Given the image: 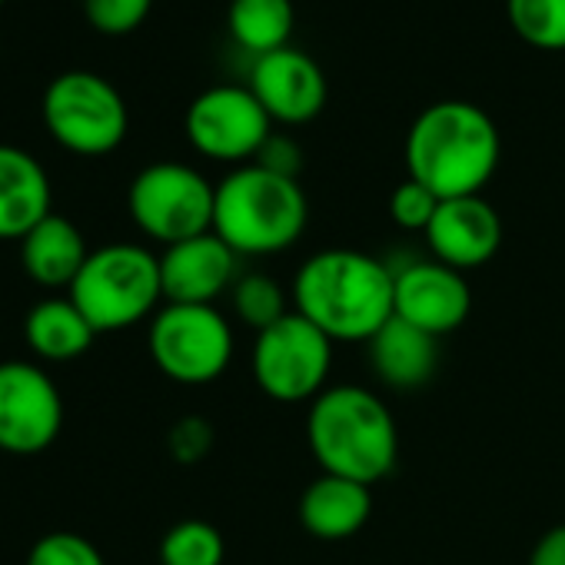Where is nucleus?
I'll use <instances>...</instances> for the list:
<instances>
[{
  "mask_svg": "<svg viewBox=\"0 0 565 565\" xmlns=\"http://www.w3.org/2000/svg\"><path fill=\"white\" fill-rule=\"evenodd\" d=\"M239 256L210 230L173 243L160 253V282L163 303L186 307H216L220 297H230L239 279Z\"/></svg>",
  "mask_w": 565,
  "mask_h": 565,
  "instance_id": "nucleus-14",
  "label": "nucleus"
},
{
  "mask_svg": "<svg viewBox=\"0 0 565 565\" xmlns=\"http://www.w3.org/2000/svg\"><path fill=\"white\" fill-rule=\"evenodd\" d=\"M213 203H216V186L200 170L177 160H160L143 167L127 190L130 220L143 236L163 246L210 233Z\"/></svg>",
  "mask_w": 565,
  "mask_h": 565,
  "instance_id": "nucleus-7",
  "label": "nucleus"
},
{
  "mask_svg": "<svg viewBox=\"0 0 565 565\" xmlns=\"http://www.w3.org/2000/svg\"><path fill=\"white\" fill-rule=\"evenodd\" d=\"M167 446L177 462H183V466L200 462L213 449V426L203 416H183L170 426Z\"/></svg>",
  "mask_w": 565,
  "mask_h": 565,
  "instance_id": "nucleus-28",
  "label": "nucleus"
},
{
  "mask_svg": "<svg viewBox=\"0 0 565 565\" xmlns=\"http://www.w3.org/2000/svg\"><path fill=\"white\" fill-rule=\"evenodd\" d=\"M64 429V396L57 383L24 360L0 363V452L38 456Z\"/></svg>",
  "mask_w": 565,
  "mask_h": 565,
  "instance_id": "nucleus-11",
  "label": "nucleus"
},
{
  "mask_svg": "<svg viewBox=\"0 0 565 565\" xmlns=\"http://www.w3.org/2000/svg\"><path fill=\"white\" fill-rule=\"evenodd\" d=\"M317 466L363 486L383 482L399 459V429L386 403L366 386H327L307 413Z\"/></svg>",
  "mask_w": 565,
  "mask_h": 565,
  "instance_id": "nucleus-3",
  "label": "nucleus"
},
{
  "mask_svg": "<svg viewBox=\"0 0 565 565\" xmlns=\"http://www.w3.org/2000/svg\"><path fill=\"white\" fill-rule=\"evenodd\" d=\"M426 243L433 249V259L466 273L486 266L499 253L502 220L482 193L439 200V210L426 226Z\"/></svg>",
  "mask_w": 565,
  "mask_h": 565,
  "instance_id": "nucleus-15",
  "label": "nucleus"
},
{
  "mask_svg": "<svg viewBox=\"0 0 565 565\" xmlns=\"http://www.w3.org/2000/svg\"><path fill=\"white\" fill-rule=\"evenodd\" d=\"M71 300L90 320L97 337L130 330L163 303L160 256L137 243L97 246L74 279Z\"/></svg>",
  "mask_w": 565,
  "mask_h": 565,
  "instance_id": "nucleus-5",
  "label": "nucleus"
},
{
  "mask_svg": "<svg viewBox=\"0 0 565 565\" xmlns=\"http://www.w3.org/2000/svg\"><path fill=\"white\" fill-rule=\"evenodd\" d=\"M307 223L310 203L300 180L243 163L216 183L213 233L236 256H273L290 249Z\"/></svg>",
  "mask_w": 565,
  "mask_h": 565,
  "instance_id": "nucleus-4",
  "label": "nucleus"
},
{
  "mask_svg": "<svg viewBox=\"0 0 565 565\" xmlns=\"http://www.w3.org/2000/svg\"><path fill=\"white\" fill-rule=\"evenodd\" d=\"M0 4H8V0H0Z\"/></svg>",
  "mask_w": 565,
  "mask_h": 565,
  "instance_id": "nucleus-31",
  "label": "nucleus"
},
{
  "mask_svg": "<svg viewBox=\"0 0 565 565\" xmlns=\"http://www.w3.org/2000/svg\"><path fill=\"white\" fill-rule=\"evenodd\" d=\"M153 366L180 386L220 380L233 360V327L216 307L163 303L147 333Z\"/></svg>",
  "mask_w": 565,
  "mask_h": 565,
  "instance_id": "nucleus-8",
  "label": "nucleus"
},
{
  "mask_svg": "<svg viewBox=\"0 0 565 565\" xmlns=\"http://www.w3.org/2000/svg\"><path fill=\"white\" fill-rule=\"evenodd\" d=\"M393 310L399 320L426 330L436 340L456 333L469 320L472 290L459 269L439 259H409L406 266H393Z\"/></svg>",
  "mask_w": 565,
  "mask_h": 565,
  "instance_id": "nucleus-12",
  "label": "nucleus"
},
{
  "mask_svg": "<svg viewBox=\"0 0 565 565\" xmlns=\"http://www.w3.org/2000/svg\"><path fill=\"white\" fill-rule=\"evenodd\" d=\"M51 177L44 163L24 147L0 143V239L28 236L51 216Z\"/></svg>",
  "mask_w": 565,
  "mask_h": 565,
  "instance_id": "nucleus-16",
  "label": "nucleus"
},
{
  "mask_svg": "<svg viewBox=\"0 0 565 565\" xmlns=\"http://www.w3.org/2000/svg\"><path fill=\"white\" fill-rule=\"evenodd\" d=\"M226 28L236 47L253 57H266L273 51L290 47L297 11L294 0H230Z\"/></svg>",
  "mask_w": 565,
  "mask_h": 565,
  "instance_id": "nucleus-21",
  "label": "nucleus"
},
{
  "mask_svg": "<svg viewBox=\"0 0 565 565\" xmlns=\"http://www.w3.org/2000/svg\"><path fill=\"white\" fill-rule=\"evenodd\" d=\"M512 31L535 51H565V0H505Z\"/></svg>",
  "mask_w": 565,
  "mask_h": 565,
  "instance_id": "nucleus-24",
  "label": "nucleus"
},
{
  "mask_svg": "<svg viewBox=\"0 0 565 565\" xmlns=\"http://www.w3.org/2000/svg\"><path fill=\"white\" fill-rule=\"evenodd\" d=\"M190 147L216 163H253L266 137L273 134L269 114L259 107L249 87L220 84L203 90L183 120Z\"/></svg>",
  "mask_w": 565,
  "mask_h": 565,
  "instance_id": "nucleus-10",
  "label": "nucleus"
},
{
  "mask_svg": "<svg viewBox=\"0 0 565 565\" xmlns=\"http://www.w3.org/2000/svg\"><path fill=\"white\" fill-rule=\"evenodd\" d=\"M529 565H565V522L539 535L529 552Z\"/></svg>",
  "mask_w": 565,
  "mask_h": 565,
  "instance_id": "nucleus-30",
  "label": "nucleus"
},
{
  "mask_svg": "<svg viewBox=\"0 0 565 565\" xmlns=\"http://www.w3.org/2000/svg\"><path fill=\"white\" fill-rule=\"evenodd\" d=\"M253 163L263 167V170H269V173H276V177H290V180H297L300 170H303V150H300V143H297L294 137H287V134H269L266 143L259 147V153H256Z\"/></svg>",
  "mask_w": 565,
  "mask_h": 565,
  "instance_id": "nucleus-29",
  "label": "nucleus"
},
{
  "mask_svg": "<svg viewBox=\"0 0 565 565\" xmlns=\"http://www.w3.org/2000/svg\"><path fill=\"white\" fill-rule=\"evenodd\" d=\"M373 515V486L320 472L300 495V522L320 542L353 539Z\"/></svg>",
  "mask_w": 565,
  "mask_h": 565,
  "instance_id": "nucleus-17",
  "label": "nucleus"
},
{
  "mask_svg": "<svg viewBox=\"0 0 565 565\" xmlns=\"http://www.w3.org/2000/svg\"><path fill=\"white\" fill-rule=\"evenodd\" d=\"M249 370L276 403H313L333 370V340L297 310L256 333Z\"/></svg>",
  "mask_w": 565,
  "mask_h": 565,
  "instance_id": "nucleus-9",
  "label": "nucleus"
},
{
  "mask_svg": "<svg viewBox=\"0 0 565 565\" xmlns=\"http://www.w3.org/2000/svg\"><path fill=\"white\" fill-rule=\"evenodd\" d=\"M28 565H107L100 548L81 532H47L41 535L31 552Z\"/></svg>",
  "mask_w": 565,
  "mask_h": 565,
  "instance_id": "nucleus-25",
  "label": "nucleus"
},
{
  "mask_svg": "<svg viewBox=\"0 0 565 565\" xmlns=\"http://www.w3.org/2000/svg\"><path fill=\"white\" fill-rule=\"evenodd\" d=\"M230 303L233 313L243 327H249L253 333H263L266 327L279 323L282 317H290V300L287 290L266 273H239V279L230 290Z\"/></svg>",
  "mask_w": 565,
  "mask_h": 565,
  "instance_id": "nucleus-22",
  "label": "nucleus"
},
{
  "mask_svg": "<svg viewBox=\"0 0 565 565\" xmlns=\"http://www.w3.org/2000/svg\"><path fill=\"white\" fill-rule=\"evenodd\" d=\"M249 90L269 114V120L290 127L317 120L330 97L323 67L297 47L256 57L249 71Z\"/></svg>",
  "mask_w": 565,
  "mask_h": 565,
  "instance_id": "nucleus-13",
  "label": "nucleus"
},
{
  "mask_svg": "<svg viewBox=\"0 0 565 565\" xmlns=\"http://www.w3.org/2000/svg\"><path fill=\"white\" fill-rule=\"evenodd\" d=\"M393 266L363 249H320L294 279V310L333 343H370L393 317Z\"/></svg>",
  "mask_w": 565,
  "mask_h": 565,
  "instance_id": "nucleus-1",
  "label": "nucleus"
},
{
  "mask_svg": "<svg viewBox=\"0 0 565 565\" xmlns=\"http://www.w3.org/2000/svg\"><path fill=\"white\" fill-rule=\"evenodd\" d=\"M153 0H84V18L107 38L134 34L150 18Z\"/></svg>",
  "mask_w": 565,
  "mask_h": 565,
  "instance_id": "nucleus-26",
  "label": "nucleus"
},
{
  "mask_svg": "<svg viewBox=\"0 0 565 565\" xmlns=\"http://www.w3.org/2000/svg\"><path fill=\"white\" fill-rule=\"evenodd\" d=\"M439 210V196L433 190H426L419 180L406 177L393 193H390V220L399 230H413V233H426V226L433 223Z\"/></svg>",
  "mask_w": 565,
  "mask_h": 565,
  "instance_id": "nucleus-27",
  "label": "nucleus"
},
{
  "mask_svg": "<svg viewBox=\"0 0 565 565\" xmlns=\"http://www.w3.org/2000/svg\"><path fill=\"white\" fill-rule=\"evenodd\" d=\"M24 273L44 290H71L90 249L81 226L61 213L44 216L28 236L18 239Z\"/></svg>",
  "mask_w": 565,
  "mask_h": 565,
  "instance_id": "nucleus-18",
  "label": "nucleus"
},
{
  "mask_svg": "<svg viewBox=\"0 0 565 565\" xmlns=\"http://www.w3.org/2000/svg\"><path fill=\"white\" fill-rule=\"evenodd\" d=\"M366 350L376 376L393 390H419L436 376L439 366V340L399 317H393L366 343Z\"/></svg>",
  "mask_w": 565,
  "mask_h": 565,
  "instance_id": "nucleus-19",
  "label": "nucleus"
},
{
  "mask_svg": "<svg viewBox=\"0 0 565 565\" xmlns=\"http://www.w3.org/2000/svg\"><path fill=\"white\" fill-rule=\"evenodd\" d=\"M223 532L203 519H183L160 542V565H223Z\"/></svg>",
  "mask_w": 565,
  "mask_h": 565,
  "instance_id": "nucleus-23",
  "label": "nucleus"
},
{
  "mask_svg": "<svg viewBox=\"0 0 565 565\" xmlns=\"http://www.w3.org/2000/svg\"><path fill=\"white\" fill-rule=\"evenodd\" d=\"M492 117L469 100L429 104L406 134V170L439 200L476 196L499 167Z\"/></svg>",
  "mask_w": 565,
  "mask_h": 565,
  "instance_id": "nucleus-2",
  "label": "nucleus"
},
{
  "mask_svg": "<svg viewBox=\"0 0 565 565\" xmlns=\"http://www.w3.org/2000/svg\"><path fill=\"white\" fill-rule=\"evenodd\" d=\"M41 117L54 143L77 157H107L130 130L124 94L94 71L57 74L44 90Z\"/></svg>",
  "mask_w": 565,
  "mask_h": 565,
  "instance_id": "nucleus-6",
  "label": "nucleus"
},
{
  "mask_svg": "<svg viewBox=\"0 0 565 565\" xmlns=\"http://www.w3.org/2000/svg\"><path fill=\"white\" fill-rule=\"evenodd\" d=\"M24 340L38 360L71 363V360H81L94 347L97 330L90 327V320L77 310L71 297H54V300H41L28 313Z\"/></svg>",
  "mask_w": 565,
  "mask_h": 565,
  "instance_id": "nucleus-20",
  "label": "nucleus"
}]
</instances>
